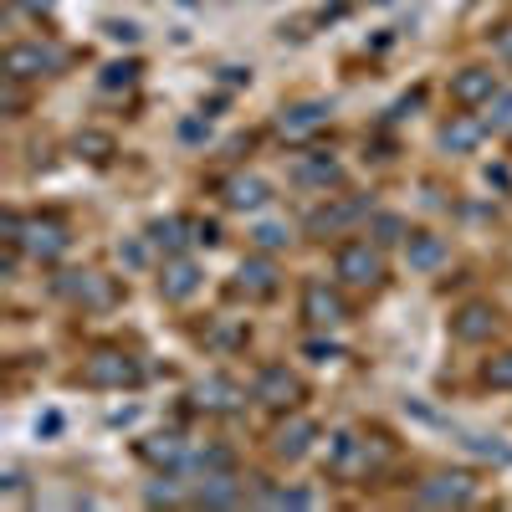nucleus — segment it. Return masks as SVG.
I'll use <instances>...</instances> for the list:
<instances>
[{
	"label": "nucleus",
	"instance_id": "4c0bfd02",
	"mask_svg": "<svg viewBox=\"0 0 512 512\" xmlns=\"http://www.w3.org/2000/svg\"><path fill=\"white\" fill-rule=\"evenodd\" d=\"M108 36H113V41H139V26H134V21H113Z\"/></svg>",
	"mask_w": 512,
	"mask_h": 512
},
{
	"label": "nucleus",
	"instance_id": "c85d7f7f",
	"mask_svg": "<svg viewBox=\"0 0 512 512\" xmlns=\"http://www.w3.org/2000/svg\"><path fill=\"white\" fill-rule=\"evenodd\" d=\"M482 379L492 384V390H512V349L492 354V359L482 364Z\"/></svg>",
	"mask_w": 512,
	"mask_h": 512
},
{
	"label": "nucleus",
	"instance_id": "1a4fd4ad",
	"mask_svg": "<svg viewBox=\"0 0 512 512\" xmlns=\"http://www.w3.org/2000/svg\"><path fill=\"white\" fill-rule=\"evenodd\" d=\"M415 502L420 507H466V502H477V482L466 472H431L415 487Z\"/></svg>",
	"mask_w": 512,
	"mask_h": 512
},
{
	"label": "nucleus",
	"instance_id": "aec40b11",
	"mask_svg": "<svg viewBox=\"0 0 512 512\" xmlns=\"http://www.w3.org/2000/svg\"><path fill=\"white\" fill-rule=\"evenodd\" d=\"M446 241L436 236V231H410L405 236V262H410V272H441L446 267Z\"/></svg>",
	"mask_w": 512,
	"mask_h": 512
},
{
	"label": "nucleus",
	"instance_id": "4468645a",
	"mask_svg": "<svg viewBox=\"0 0 512 512\" xmlns=\"http://www.w3.org/2000/svg\"><path fill=\"white\" fill-rule=\"evenodd\" d=\"M292 180L303 185V190L328 195V190L344 185V164H338L333 154H323V149H308V154H297V159H292Z\"/></svg>",
	"mask_w": 512,
	"mask_h": 512
},
{
	"label": "nucleus",
	"instance_id": "9d476101",
	"mask_svg": "<svg viewBox=\"0 0 512 512\" xmlns=\"http://www.w3.org/2000/svg\"><path fill=\"white\" fill-rule=\"evenodd\" d=\"M241 400L246 395H241V384L231 374H205L190 390V410H200V415H236Z\"/></svg>",
	"mask_w": 512,
	"mask_h": 512
},
{
	"label": "nucleus",
	"instance_id": "a878e982",
	"mask_svg": "<svg viewBox=\"0 0 512 512\" xmlns=\"http://www.w3.org/2000/svg\"><path fill=\"white\" fill-rule=\"evenodd\" d=\"M287 241H292V231H287L282 221H262V226H251V246H256V251H267V256L287 251Z\"/></svg>",
	"mask_w": 512,
	"mask_h": 512
},
{
	"label": "nucleus",
	"instance_id": "f257e3e1",
	"mask_svg": "<svg viewBox=\"0 0 512 512\" xmlns=\"http://www.w3.org/2000/svg\"><path fill=\"white\" fill-rule=\"evenodd\" d=\"M0 241L6 246H21L31 262H62L67 256V246H72V231H67V221L62 216H21V210H6V226H0Z\"/></svg>",
	"mask_w": 512,
	"mask_h": 512
},
{
	"label": "nucleus",
	"instance_id": "ea45409f",
	"mask_svg": "<svg viewBox=\"0 0 512 512\" xmlns=\"http://www.w3.org/2000/svg\"><path fill=\"white\" fill-rule=\"evenodd\" d=\"M36 431H41V436H57V431H62V415H57V410H52V415H41V420H36Z\"/></svg>",
	"mask_w": 512,
	"mask_h": 512
},
{
	"label": "nucleus",
	"instance_id": "2eb2a0df",
	"mask_svg": "<svg viewBox=\"0 0 512 512\" xmlns=\"http://www.w3.org/2000/svg\"><path fill=\"white\" fill-rule=\"evenodd\" d=\"M313 441H318V420L287 410V420L272 431V456H277V461H303V456L313 451Z\"/></svg>",
	"mask_w": 512,
	"mask_h": 512
},
{
	"label": "nucleus",
	"instance_id": "9b49d317",
	"mask_svg": "<svg viewBox=\"0 0 512 512\" xmlns=\"http://www.w3.org/2000/svg\"><path fill=\"white\" fill-rule=\"evenodd\" d=\"M497 328H502V313L492 303H461L451 313V338L456 344H492Z\"/></svg>",
	"mask_w": 512,
	"mask_h": 512
},
{
	"label": "nucleus",
	"instance_id": "cd10ccee",
	"mask_svg": "<svg viewBox=\"0 0 512 512\" xmlns=\"http://www.w3.org/2000/svg\"><path fill=\"white\" fill-rule=\"evenodd\" d=\"M139 72H144L139 62H108L98 82H103V93H118V88H134V82H139Z\"/></svg>",
	"mask_w": 512,
	"mask_h": 512
},
{
	"label": "nucleus",
	"instance_id": "f3484780",
	"mask_svg": "<svg viewBox=\"0 0 512 512\" xmlns=\"http://www.w3.org/2000/svg\"><path fill=\"white\" fill-rule=\"evenodd\" d=\"M497 88H502V82H497L492 67H477V62H472V67H456V72H451V103H456V108H482Z\"/></svg>",
	"mask_w": 512,
	"mask_h": 512
},
{
	"label": "nucleus",
	"instance_id": "6ab92c4d",
	"mask_svg": "<svg viewBox=\"0 0 512 512\" xmlns=\"http://www.w3.org/2000/svg\"><path fill=\"white\" fill-rule=\"evenodd\" d=\"M185 456H190V446L180 431H154L139 441V461L154 466V472H175V466H185Z\"/></svg>",
	"mask_w": 512,
	"mask_h": 512
},
{
	"label": "nucleus",
	"instance_id": "bb28decb",
	"mask_svg": "<svg viewBox=\"0 0 512 512\" xmlns=\"http://www.w3.org/2000/svg\"><path fill=\"white\" fill-rule=\"evenodd\" d=\"M466 451L487 456V461H497V466L512 461V446H502V436H487V431H466Z\"/></svg>",
	"mask_w": 512,
	"mask_h": 512
},
{
	"label": "nucleus",
	"instance_id": "c9c22d12",
	"mask_svg": "<svg viewBox=\"0 0 512 512\" xmlns=\"http://www.w3.org/2000/svg\"><path fill=\"white\" fill-rule=\"evenodd\" d=\"M159 502H180V487H175V482H164V487H149V507H159Z\"/></svg>",
	"mask_w": 512,
	"mask_h": 512
},
{
	"label": "nucleus",
	"instance_id": "0eeeda50",
	"mask_svg": "<svg viewBox=\"0 0 512 512\" xmlns=\"http://www.w3.org/2000/svg\"><path fill=\"white\" fill-rule=\"evenodd\" d=\"M328 123H333V108H328L323 98H303V103H287L272 128H277L282 144H313Z\"/></svg>",
	"mask_w": 512,
	"mask_h": 512
},
{
	"label": "nucleus",
	"instance_id": "a211bd4d",
	"mask_svg": "<svg viewBox=\"0 0 512 512\" xmlns=\"http://www.w3.org/2000/svg\"><path fill=\"white\" fill-rule=\"evenodd\" d=\"M487 139V123L482 118H472V108H461V113H451L441 128H436V144L446 149V154H477V144Z\"/></svg>",
	"mask_w": 512,
	"mask_h": 512
},
{
	"label": "nucleus",
	"instance_id": "c756f323",
	"mask_svg": "<svg viewBox=\"0 0 512 512\" xmlns=\"http://www.w3.org/2000/svg\"><path fill=\"white\" fill-rule=\"evenodd\" d=\"M195 472H236V456H231L226 446H205V451L195 456Z\"/></svg>",
	"mask_w": 512,
	"mask_h": 512
},
{
	"label": "nucleus",
	"instance_id": "473e14b6",
	"mask_svg": "<svg viewBox=\"0 0 512 512\" xmlns=\"http://www.w3.org/2000/svg\"><path fill=\"white\" fill-rule=\"evenodd\" d=\"M118 256L128 267H144V256H149V236L144 241H118Z\"/></svg>",
	"mask_w": 512,
	"mask_h": 512
},
{
	"label": "nucleus",
	"instance_id": "5701e85b",
	"mask_svg": "<svg viewBox=\"0 0 512 512\" xmlns=\"http://www.w3.org/2000/svg\"><path fill=\"white\" fill-rule=\"evenodd\" d=\"M185 231H190V221L169 216V221H149V231H144V236H149V246H154V251H164V256H180V251L195 241V236H185Z\"/></svg>",
	"mask_w": 512,
	"mask_h": 512
},
{
	"label": "nucleus",
	"instance_id": "7c9ffc66",
	"mask_svg": "<svg viewBox=\"0 0 512 512\" xmlns=\"http://www.w3.org/2000/svg\"><path fill=\"white\" fill-rule=\"evenodd\" d=\"M77 154L93 159V164H103V159L113 154V139H108V134H77Z\"/></svg>",
	"mask_w": 512,
	"mask_h": 512
},
{
	"label": "nucleus",
	"instance_id": "ddd939ff",
	"mask_svg": "<svg viewBox=\"0 0 512 512\" xmlns=\"http://www.w3.org/2000/svg\"><path fill=\"white\" fill-rule=\"evenodd\" d=\"M369 200H349V195H328L313 216H308V231L313 236H338L344 226H354V221H369Z\"/></svg>",
	"mask_w": 512,
	"mask_h": 512
},
{
	"label": "nucleus",
	"instance_id": "6e6552de",
	"mask_svg": "<svg viewBox=\"0 0 512 512\" xmlns=\"http://www.w3.org/2000/svg\"><path fill=\"white\" fill-rule=\"evenodd\" d=\"M303 318H308L313 328H338V323H349V297L338 292L333 282L313 277V282H303Z\"/></svg>",
	"mask_w": 512,
	"mask_h": 512
},
{
	"label": "nucleus",
	"instance_id": "2f4dec72",
	"mask_svg": "<svg viewBox=\"0 0 512 512\" xmlns=\"http://www.w3.org/2000/svg\"><path fill=\"white\" fill-rule=\"evenodd\" d=\"M205 344H216V349H241V344H246V328H210Z\"/></svg>",
	"mask_w": 512,
	"mask_h": 512
},
{
	"label": "nucleus",
	"instance_id": "e433bc0d",
	"mask_svg": "<svg viewBox=\"0 0 512 512\" xmlns=\"http://www.w3.org/2000/svg\"><path fill=\"white\" fill-rule=\"evenodd\" d=\"M308 359H313V364H328V359H338V344H318V338H313V344H308Z\"/></svg>",
	"mask_w": 512,
	"mask_h": 512
},
{
	"label": "nucleus",
	"instance_id": "7ed1b4c3",
	"mask_svg": "<svg viewBox=\"0 0 512 512\" xmlns=\"http://www.w3.org/2000/svg\"><path fill=\"white\" fill-rule=\"evenodd\" d=\"M251 400L277 410V415H287V410H297L308 400V384H303V374L287 369V364H262L251 374Z\"/></svg>",
	"mask_w": 512,
	"mask_h": 512
},
{
	"label": "nucleus",
	"instance_id": "20e7f679",
	"mask_svg": "<svg viewBox=\"0 0 512 512\" xmlns=\"http://www.w3.org/2000/svg\"><path fill=\"white\" fill-rule=\"evenodd\" d=\"M82 379H88L93 390H139L144 364L128 349H93L88 359H82Z\"/></svg>",
	"mask_w": 512,
	"mask_h": 512
},
{
	"label": "nucleus",
	"instance_id": "39448f33",
	"mask_svg": "<svg viewBox=\"0 0 512 512\" xmlns=\"http://www.w3.org/2000/svg\"><path fill=\"white\" fill-rule=\"evenodd\" d=\"M67 67V52L57 41H11L6 47V77L16 82H41V77H57Z\"/></svg>",
	"mask_w": 512,
	"mask_h": 512
},
{
	"label": "nucleus",
	"instance_id": "58836bf2",
	"mask_svg": "<svg viewBox=\"0 0 512 512\" xmlns=\"http://www.w3.org/2000/svg\"><path fill=\"white\" fill-rule=\"evenodd\" d=\"M492 47H497V57H502V62H512V26H502V31L492 36Z\"/></svg>",
	"mask_w": 512,
	"mask_h": 512
},
{
	"label": "nucleus",
	"instance_id": "4be33fe9",
	"mask_svg": "<svg viewBox=\"0 0 512 512\" xmlns=\"http://www.w3.org/2000/svg\"><path fill=\"white\" fill-rule=\"evenodd\" d=\"M195 502H200V507H236V502H241V482H236V472H200Z\"/></svg>",
	"mask_w": 512,
	"mask_h": 512
},
{
	"label": "nucleus",
	"instance_id": "423d86ee",
	"mask_svg": "<svg viewBox=\"0 0 512 512\" xmlns=\"http://www.w3.org/2000/svg\"><path fill=\"white\" fill-rule=\"evenodd\" d=\"M52 292L57 297H67L72 308H88V313H108L113 303H118V282L113 277H103V272H62L57 282H52Z\"/></svg>",
	"mask_w": 512,
	"mask_h": 512
},
{
	"label": "nucleus",
	"instance_id": "f8f14e48",
	"mask_svg": "<svg viewBox=\"0 0 512 512\" xmlns=\"http://www.w3.org/2000/svg\"><path fill=\"white\" fill-rule=\"evenodd\" d=\"M277 287H282V277H277V262L267 251H256V256H246V262L236 267V297H251V303H267V297H277Z\"/></svg>",
	"mask_w": 512,
	"mask_h": 512
},
{
	"label": "nucleus",
	"instance_id": "dca6fc26",
	"mask_svg": "<svg viewBox=\"0 0 512 512\" xmlns=\"http://www.w3.org/2000/svg\"><path fill=\"white\" fill-rule=\"evenodd\" d=\"M200 267L190 262V256L180 251V256H164V267H159V297L164 303H190V297L200 292Z\"/></svg>",
	"mask_w": 512,
	"mask_h": 512
},
{
	"label": "nucleus",
	"instance_id": "393cba45",
	"mask_svg": "<svg viewBox=\"0 0 512 512\" xmlns=\"http://www.w3.org/2000/svg\"><path fill=\"white\" fill-rule=\"evenodd\" d=\"M482 123H487V134H507L512 139V88H497L482 103Z\"/></svg>",
	"mask_w": 512,
	"mask_h": 512
},
{
	"label": "nucleus",
	"instance_id": "72a5a7b5",
	"mask_svg": "<svg viewBox=\"0 0 512 512\" xmlns=\"http://www.w3.org/2000/svg\"><path fill=\"white\" fill-rule=\"evenodd\" d=\"M180 139H190V144L210 139V123H205V118H185V123H180Z\"/></svg>",
	"mask_w": 512,
	"mask_h": 512
},
{
	"label": "nucleus",
	"instance_id": "f704fd0d",
	"mask_svg": "<svg viewBox=\"0 0 512 512\" xmlns=\"http://www.w3.org/2000/svg\"><path fill=\"white\" fill-rule=\"evenodd\" d=\"M16 11H26V16H52L57 11V0H11Z\"/></svg>",
	"mask_w": 512,
	"mask_h": 512
},
{
	"label": "nucleus",
	"instance_id": "b1692460",
	"mask_svg": "<svg viewBox=\"0 0 512 512\" xmlns=\"http://www.w3.org/2000/svg\"><path fill=\"white\" fill-rule=\"evenodd\" d=\"M369 236L379 246H405L410 226H405V216H395V210H369Z\"/></svg>",
	"mask_w": 512,
	"mask_h": 512
},
{
	"label": "nucleus",
	"instance_id": "412c9836",
	"mask_svg": "<svg viewBox=\"0 0 512 512\" xmlns=\"http://www.w3.org/2000/svg\"><path fill=\"white\" fill-rule=\"evenodd\" d=\"M221 195H226L231 210H262V205H272V185L262 175H231L221 185Z\"/></svg>",
	"mask_w": 512,
	"mask_h": 512
},
{
	"label": "nucleus",
	"instance_id": "f03ea898",
	"mask_svg": "<svg viewBox=\"0 0 512 512\" xmlns=\"http://www.w3.org/2000/svg\"><path fill=\"white\" fill-rule=\"evenodd\" d=\"M333 272H338V287L379 292L390 262H384V246H379L374 236H354V241H344V246L333 251Z\"/></svg>",
	"mask_w": 512,
	"mask_h": 512
}]
</instances>
